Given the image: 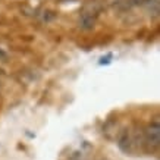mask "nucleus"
<instances>
[{
	"label": "nucleus",
	"instance_id": "nucleus-2",
	"mask_svg": "<svg viewBox=\"0 0 160 160\" xmlns=\"http://www.w3.org/2000/svg\"><path fill=\"white\" fill-rule=\"evenodd\" d=\"M118 147L121 148L123 153H131L132 147H134V142H132V135L128 129H123L121 132V135L118 138Z\"/></svg>",
	"mask_w": 160,
	"mask_h": 160
},
{
	"label": "nucleus",
	"instance_id": "nucleus-1",
	"mask_svg": "<svg viewBox=\"0 0 160 160\" xmlns=\"http://www.w3.org/2000/svg\"><path fill=\"white\" fill-rule=\"evenodd\" d=\"M144 134V150L156 153L160 147V122L159 118H154L148 123L146 129L142 131Z\"/></svg>",
	"mask_w": 160,
	"mask_h": 160
},
{
	"label": "nucleus",
	"instance_id": "nucleus-3",
	"mask_svg": "<svg viewBox=\"0 0 160 160\" xmlns=\"http://www.w3.org/2000/svg\"><path fill=\"white\" fill-rule=\"evenodd\" d=\"M116 128H118L116 122H115V121H109L106 125H104V128H103V134L106 135V138H109V140H110V132H112V134H116L118 131H115ZM112 138H113V135H112Z\"/></svg>",
	"mask_w": 160,
	"mask_h": 160
},
{
	"label": "nucleus",
	"instance_id": "nucleus-4",
	"mask_svg": "<svg viewBox=\"0 0 160 160\" xmlns=\"http://www.w3.org/2000/svg\"><path fill=\"white\" fill-rule=\"evenodd\" d=\"M81 25H82V28H91L92 25H94V18L88 16V15H84L82 21H81Z\"/></svg>",
	"mask_w": 160,
	"mask_h": 160
}]
</instances>
